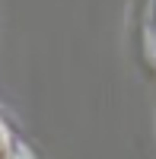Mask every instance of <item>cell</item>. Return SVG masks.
Listing matches in <instances>:
<instances>
[{
	"instance_id": "cell-1",
	"label": "cell",
	"mask_w": 156,
	"mask_h": 159,
	"mask_svg": "<svg viewBox=\"0 0 156 159\" xmlns=\"http://www.w3.org/2000/svg\"><path fill=\"white\" fill-rule=\"evenodd\" d=\"M0 159H29V156L16 147V143L10 140V134H7L3 127H0Z\"/></svg>"
}]
</instances>
